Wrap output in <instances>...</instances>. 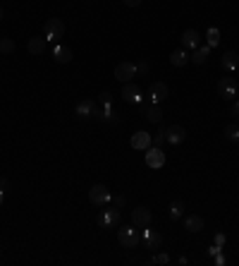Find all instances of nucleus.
<instances>
[{"mask_svg": "<svg viewBox=\"0 0 239 266\" xmlns=\"http://www.w3.org/2000/svg\"><path fill=\"white\" fill-rule=\"evenodd\" d=\"M118 240L120 245H124V247H136L139 242H141V233H139V228L131 223V226H120L118 230Z\"/></svg>", "mask_w": 239, "mask_h": 266, "instance_id": "1", "label": "nucleus"}, {"mask_svg": "<svg viewBox=\"0 0 239 266\" xmlns=\"http://www.w3.org/2000/svg\"><path fill=\"white\" fill-rule=\"evenodd\" d=\"M118 223H120V206L106 204L103 211L98 214V226H101V228H115Z\"/></svg>", "mask_w": 239, "mask_h": 266, "instance_id": "2", "label": "nucleus"}, {"mask_svg": "<svg viewBox=\"0 0 239 266\" xmlns=\"http://www.w3.org/2000/svg\"><path fill=\"white\" fill-rule=\"evenodd\" d=\"M65 34V24H62V19H48L46 26H43V36H46L48 43H58L60 38Z\"/></svg>", "mask_w": 239, "mask_h": 266, "instance_id": "3", "label": "nucleus"}, {"mask_svg": "<svg viewBox=\"0 0 239 266\" xmlns=\"http://www.w3.org/2000/svg\"><path fill=\"white\" fill-rule=\"evenodd\" d=\"M146 166H148V168H163V166H165V151H163V149H160V146H148V149H146Z\"/></svg>", "mask_w": 239, "mask_h": 266, "instance_id": "4", "label": "nucleus"}, {"mask_svg": "<svg viewBox=\"0 0 239 266\" xmlns=\"http://www.w3.org/2000/svg\"><path fill=\"white\" fill-rule=\"evenodd\" d=\"M110 190H108L106 185H94L91 190H89V202L94 206H106L108 202H110Z\"/></svg>", "mask_w": 239, "mask_h": 266, "instance_id": "5", "label": "nucleus"}, {"mask_svg": "<svg viewBox=\"0 0 239 266\" xmlns=\"http://www.w3.org/2000/svg\"><path fill=\"white\" fill-rule=\"evenodd\" d=\"M74 113H77L79 118H84V120H89V118H96V120H98V115H101V108H98V103H96V101L86 98V101H82V103H77Z\"/></svg>", "mask_w": 239, "mask_h": 266, "instance_id": "6", "label": "nucleus"}, {"mask_svg": "<svg viewBox=\"0 0 239 266\" xmlns=\"http://www.w3.org/2000/svg\"><path fill=\"white\" fill-rule=\"evenodd\" d=\"M218 94L225 98V101H235V98H237V94H239L235 79H232V77H223V79L218 82Z\"/></svg>", "mask_w": 239, "mask_h": 266, "instance_id": "7", "label": "nucleus"}, {"mask_svg": "<svg viewBox=\"0 0 239 266\" xmlns=\"http://www.w3.org/2000/svg\"><path fill=\"white\" fill-rule=\"evenodd\" d=\"M151 221H153V214H151V209H148V206H136V209L131 211V223H134L136 228H146V226H151Z\"/></svg>", "mask_w": 239, "mask_h": 266, "instance_id": "8", "label": "nucleus"}, {"mask_svg": "<svg viewBox=\"0 0 239 266\" xmlns=\"http://www.w3.org/2000/svg\"><path fill=\"white\" fill-rule=\"evenodd\" d=\"M136 77V65L134 62H120L118 67H115V79L122 82V84H127Z\"/></svg>", "mask_w": 239, "mask_h": 266, "instance_id": "9", "label": "nucleus"}, {"mask_svg": "<svg viewBox=\"0 0 239 266\" xmlns=\"http://www.w3.org/2000/svg\"><path fill=\"white\" fill-rule=\"evenodd\" d=\"M120 96L124 98L127 103H134V106H139V103H141V98H143V94H141V89H139V84H131V82H127Z\"/></svg>", "mask_w": 239, "mask_h": 266, "instance_id": "10", "label": "nucleus"}, {"mask_svg": "<svg viewBox=\"0 0 239 266\" xmlns=\"http://www.w3.org/2000/svg\"><path fill=\"white\" fill-rule=\"evenodd\" d=\"M131 149H136V151H146V149H148V146L153 144V134H148V132H141V130H139V132H134L131 134Z\"/></svg>", "mask_w": 239, "mask_h": 266, "instance_id": "11", "label": "nucleus"}, {"mask_svg": "<svg viewBox=\"0 0 239 266\" xmlns=\"http://www.w3.org/2000/svg\"><path fill=\"white\" fill-rule=\"evenodd\" d=\"M167 94H170V89H167L165 82H153V84L148 86V96L153 103H160V101H165Z\"/></svg>", "mask_w": 239, "mask_h": 266, "instance_id": "12", "label": "nucleus"}, {"mask_svg": "<svg viewBox=\"0 0 239 266\" xmlns=\"http://www.w3.org/2000/svg\"><path fill=\"white\" fill-rule=\"evenodd\" d=\"M141 242H143V247L155 250V247L163 242V235H160V233H155V230H151L148 226H146V230H141Z\"/></svg>", "mask_w": 239, "mask_h": 266, "instance_id": "13", "label": "nucleus"}, {"mask_svg": "<svg viewBox=\"0 0 239 266\" xmlns=\"http://www.w3.org/2000/svg\"><path fill=\"white\" fill-rule=\"evenodd\" d=\"M179 41H182V46H184V48H191V50L201 46V36H199V31H196V29H187V31L182 34Z\"/></svg>", "mask_w": 239, "mask_h": 266, "instance_id": "14", "label": "nucleus"}, {"mask_svg": "<svg viewBox=\"0 0 239 266\" xmlns=\"http://www.w3.org/2000/svg\"><path fill=\"white\" fill-rule=\"evenodd\" d=\"M187 139V130L182 127V125H172V127H167V144H182Z\"/></svg>", "mask_w": 239, "mask_h": 266, "instance_id": "15", "label": "nucleus"}, {"mask_svg": "<svg viewBox=\"0 0 239 266\" xmlns=\"http://www.w3.org/2000/svg\"><path fill=\"white\" fill-rule=\"evenodd\" d=\"M46 38H41V36H34V38H29V43H26V50H29V55H43L46 53Z\"/></svg>", "mask_w": 239, "mask_h": 266, "instance_id": "16", "label": "nucleus"}, {"mask_svg": "<svg viewBox=\"0 0 239 266\" xmlns=\"http://www.w3.org/2000/svg\"><path fill=\"white\" fill-rule=\"evenodd\" d=\"M220 65H223V70H227V72H235L239 67V55L235 50H227L225 55H223V60H220Z\"/></svg>", "mask_w": 239, "mask_h": 266, "instance_id": "17", "label": "nucleus"}, {"mask_svg": "<svg viewBox=\"0 0 239 266\" xmlns=\"http://www.w3.org/2000/svg\"><path fill=\"white\" fill-rule=\"evenodd\" d=\"M53 58H55V62L67 65V62H72V50L67 48V46H60V43H55V46H53Z\"/></svg>", "mask_w": 239, "mask_h": 266, "instance_id": "18", "label": "nucleus"}, {"mask_svg": "<svg viewBox=\"0 0 239 266\" xmlns=\"http://www.w3.org/2000/svg\"><path fill=\"white\" fill-rule=\"evenodd\" d=\"M184 230H189V233H201L203 230V218L196 216V214L187 216L184 218Z\"/></svg>", "mask_w": 239, "mask_h": 266, "instance_id": "19", "label": "nucleus"}, {"mask_svg": "<svg viewBox=\"0 0 239 266\" xmlns=\"http://www.w3.org/2000/svg\"><path fill=\"white\" fill-rule=\"evenodd\" d=\"M208 55H211V46H208V43H201L199 48H194L191 62H196V65H203V62L208 60Z\"/></svg>", "mask_w": 239, "mask_h": 266, "instance_id": "20", "label": "nucleus"}, {"mask_svg": "<svg viewBox=\"0 0 239 266\" xmlns=\"http://www.w3.org/2000/svg\"><path fill=\"white\" fill-rule=\"evenodd\" d=\"M189 60H191V55H187V50H184V48L175 50V53L170 55V62H172L175 67H184V65H187Z\"/></svg>", "mask_w": 239, "mask_h": 266, "instance_id": "21", "label": "nucleus"}, {"mask_svg": "<svg viewBox=\"0 0 239 266\" xmlns=\"http://www.w3.org/2000/svg\"><path fill=\"white\" fill-rule=\"evenodd\" d=\"M146 118H148V122H153V125H160V122H163V110L158 108V103H153L151 108L146 110Z\"/></svg>", "mask_w": 239, "mask_h": 266, "instance_id": "22", "label": "nucleus"}, {"mask_svg": "<svg viewBox=\"0 0 239 266\" xmlns=\"http://www.w3.org/2000/svg\"><path fill=\"white\" fill-rule=\"evenodd\" d=\"M182 214H184V202H172V206H170V221H177Z\"/></svg>", "mask_w": 239, "mask_h": 266, "instance_id": "23", "label": "nucleus"}, {"mask_svg": "<svg viewBox=\"0 0 239 266\" xmlns=\"http://www.w3.org/2000/svg\"><path fill=\"white\" fill-rule=\"evenodd\" d=\"M206 41H208L211 48H215V46L220 43V31H218V29H208V31H206Z\"/></svg>", "mask_w": 239, "mask_h": 266, "instance_id": "24", "label": "nucleus"}, {"mask_svg": "<svg viewBox=\"0 0 239 266\" xmlns=\"http://www.w3.org/2000/svg\"><path fill=\"white\" fill-rule=\"evenodd\" d=\"M225 137L230 139V142H239V125H227L225 127Z\"/></svg>", "mask_w": 239, "mask_h": 266, "instance_id": "25", "label": "nucleus"}, {"mask_svg": "<svg viewBox=\"0 0 239 266\" xmlns=\"http://www.w3.org/2000/svg\"><path fill=\"white\" fill-rule=\"evenodd\" d=\"M17 43L12 38H0V53H14Z\"/></svg>", "mask_w": 239, "mask_h": 266, "instance_id": "26", "label": "nucleus"}, {"mask_svg": "<svg viewBox=\"0 0 239 266\" xmlns=\"http://www.w3.org/2000/svg\"><path fill=\"white\" fill-rule=\"evenodd\" d=\"M167 142V127H158V134L153 137V146H163Z\"/></svg>", "mask_w": 239, "mask_h": 266, "instance_id": "27", "label": "nucleus"}, {"mask_svg": "<svg viewBox=\"0 0 239 266\" xmlns=\"http://www.w3.org/2000/svg\"><path fill=\"white\" fill-rule=\"evenodd\" d=\"M153 264H160V266H167L172 259H170V254H165V252H160V254H155L153 259H151Z\"/></svg>", "mask_w": 239, "mask_h": 266, "instance_id": "28", "label": "nucleus"}, {"mask_svg": "<svg viewBox=\"0 0 239 266\" xmlns=\"http://www.w3.org/2000/svg\"><path fill=\"white\" fill-rule=\"evenodd\" d=\"M230 113H232V118H235V120H239V98H235V101H232V108H230Z\"/></svg>", "mask_w": 239, "mask_h": 266, "instance_id": "29", "label": "nucleus"}, {"mask_svg": "<svg viewBox=\"0 0 239 266\" xmlns=\"http://www.w3.org/2000/svg\"><path fill=\"white\" fill-rule=\"evenodd\" d=\"M136 72H139V74H148V62H139V65H136Z\"/></svg>", "mask_w": 239, "mask_h": 266, "instance_id": "30", "label": "nucleus"}, {"mask_svg": "<svg viewBox=\"0 0 239 266\" xmlns=\"http://www.w3.org/2000/svg\"><path fill=\"white\" fill-rule=\"evenodd\" d=\"M103 103H113V96H110V91H103V94H101V106H103Z\"/></svg>", "mask_w": 239, "mask_h": 266, "instance_id": "31", "label": "nucleus"}, {"mask_svg": "<svg viewBox=\"0 0 239 266\" xmlns=\"http://www.w3.org/2000/svg\"><path fill=\"white\" fill-rule=\"evenodd\" d=\"M215 245H218V247H223V245H225V235H223V233H218V235H215Z\"/></svg>", "mask_w": 239, "mask_h": 266, "instance_id": "32", "label": "nucleus"}, {"mask_svg": "<svg viewBox=\"0 0 239 266\" xmlns=\"http://www.w3.org/2000/svg\"><path fill=\"white\" fill-rule=\"evenodd\" d=\"M0 190H2V192H7V190H10V182L5 180V178H0Z\"/></svg>", "mask_w": 239, "mask_h": 266, "instance_id": "33", "label": "nucleus"}, {"mask_svg": "<svg viewBox=\"0 0 239 266\" xmlns=\"http://www.w3.org/2000/svg\"><path fill=\"white\" fill-rule=\"evenodd\" d=\"M124 5H127V7H139L141 0H124Z\"/></svg>", "mask_w": 239, "mask_h": 266, "instance_id": "34", "label": "nucleus"}, {"mask_svg": "<svg viewBox=\"0 0 239 266\" xmlns=\"http://www.w3.org/2000/svg\"><path fill=\"white\" fill-rule=\"evenodd\" d=\"M2 199H5V192L0 190V206H2Z\"/></svg>", "mask_w": 239, "mask_h": 266, "instance_id": "35", "label": "nucleus"}, {"mask_svg": "<svg viewBox=\"0 0 239 266\" xmlns=\"http://www.w3.org/2000/svg\"><path fill=\"white\" fill-rule=\"evenodd\" d=\"M0 19H2V10H0Z\"/></svg>", "mask_w": 239, "mask_h": 266, "instance_id": "36", "label": "nucleus"}, {"mask_svg": "<svg viewBox=\"0 0 239 266\" xmlns=\"http://www.w3.org/2000/svg\"><path fill=\"white\" fill-rule=\"evenodd\" d=\"M237 187H239V182H237Z\"/></svg>", "mask_w": 239, "mask_h": 266, "instance_id": "37", "label": "nucleus"}, {"mask_svg": "<svg viewBox=\"0 0 239 266\" xmlns=\"http://www.w3.org/2000/svg\"><path fill=\"white\" fill-rule=\"evenodd\" d=\"M237 98H239V94H237Z\"/></svg>", "mask_w": 239, "mask_h": 266, "instance_id": "38", "label": "nucleus"}]
</instances>
